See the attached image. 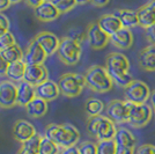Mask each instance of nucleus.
Listing matches in <instances>:
<instances>
[{"label":"nucleus","instance_id":"f257e3e1","mask_svg":"<svg viewBox=\"0 0 155 154\" xmlns=\"http://www.w3.org/2000/svg\"><path fill=\"white\" fill-rule=\"evenodd\" d=\"M44 137L54 141L61 148L73 147L80 140V132L72 124H49L44 131Z\"/></svg>","mask_w":155,"mask_h":154},{"label":"nucleus","instance_id":"f03ea898","mask_svg":"<svg viewBox=\"0 0 155 154\" xmlns=\"http://www.w3.org/2000/svg\"><path fill=\"white\" fill-rule=\"evenodd\" d=\"M84 77L87 87L98 94L108 93L114 87V81L109 75L107 69L103 66L93 65L87 70Z\"/></svg>","mask_w":155,"mask_h":154},{"label":"nucleus","instance_id":"7ed1b4c3","mask_svg":"<svg viewBox=\"0 0 155 154\" xmlns=\"http://www.w3.org/2000/svg\"><path fill=\"white\" fill-rule=\"evenodd\" d=\"M60 93L66 97L79 96L82 89L87 86L86 77L79 73H65L59 78L57 82Z\"/></svg>","mask_w":155,"mask_h":154},{"label":"nucleus","instance_id":"20e7f679","mask_svg":"<svg viewBox=\"0 0 155 154\" xmlns=\"http://www.w3.org/2000/svg\"><path fill=\"white\" fill-rule=\"evenodd\" d=\"M81 45L74 42L73 39L68 38L67 36H65L60 39V44L58 48V57L59 59L64 63L65 65H75L80 62L81 58Z\"/></svg>","mask_w":155,"mask_h":154},{"label":"nucleus","instance_id":"39448f33","mask_svg":"<svg viewBox=\"0 0 155 154\" xmlns=\"http://www.w3.org/2000/svg\"><path fill=\"white\" fill-rule=\"evenodd\" d=\"M153 117V109L147 103L134 104L130 102L129 109V123L132 128L141 129L146 126Z\"/></svg>","mask_w":155,"mask_h":154},{"label":"nucleus","instance_id":"423d86ee","mask_svg":"<svg viewBox=\"0 0 155 154\" xmlns=\"http://www.w3.org/2000/svg\"><path fill=\"white\" fill-rule=\"evenodd\" d=\"M124 89H125L124 94H125L126 101L134 103V104L146 103L149 100L150 94H152L148 85L141 80H136V79Z\"/></svg>","mask_w":155,"mask_h":154},{"label":"nucleus","instance_id":"0eeeda50","mask_svg":"<svg viewBox=\"0 0 155 154\" xmlns=\"http://www.w3.org/2000/svg\"><path fill=\"white\" fill-rule=\"evenodd\" d=\"M129 101L122 100H112L105 108L107 117L110 118L115 124H123L129 121Z\"/></svg>","mask_w":155,"mask_h":154},{"label":"nucleus","instance_id":"6e6552de","mask_svg":"<svg viewBox=\"0 0 155 154\" xmlns=\"http://www.w3.org/2000/svg\"><path fill=\"white\" fill-rule=\"evenodd\" d=\"M87 42L93 50H102L110 42V36L97 22H91L87 26Z\"/></svg>","mask_w":155,"mask_h":154},{"label":"nucleus","instance_id":"1a4fd4ad","mask_svg":"<svg viewBox=\"0 0 155 154\" xmlns=\"http://www.w3.org/2000/svg\"><path fill=\"white\" fill-rule=\"evenodd\" d=\"M105 69L110 77H114L120 73L129 72L130 60L124 53L120 52H111L105 60Z\"/></svg>","mask_w":155,"mask_h":154},{"label":"nucleus","instance_id":"9d476101","mask_svg":"<svg viewBox=\"0 0 155 154\" xmlns=\"http://www.w3.org/2000/svg\"><path fill=\"white\" fill-rule=\"evenodd\" d=\"M18 104V86L11 80L0 82V108L9 109Z\"/></svg>","mask_w":155,"mask_h":154},{"label":"nucleus","instance_id":"9b49d317","mask_svg":"<svg viewBox=\"0 0 155 154\" xmlns=\"http://www.w3.org/2000/svg\"><path fill=\"white\" fill-rule=\"evenodd\" d=\"M48 55L42 49V46L37 43L35 38L31 39V42L27 46L25 55H23V62L27 65H42L45 62Z\"/></svg>","mask_w":155,"mask_h":154},{"label":"nucleus","instance_id":"f8f14e48","mask_svg":"<svg viewBox=\"0 0 155 154\" xmlns=\"http://www.w3.org/2000/svg\"><path fill=\"white\" fill-rule=\"evenodd\" d=\"M34 14L41 22H51L58 19L60 12L51 0H44L41 5L34 8Z\"/></svg>","mask_w":155,"mask_h":154},{"label":"nucleus","instance_id":"ddd939ff","mask_svg":"<svg viewBox=\"0 0 155 154\" xmlns=\"http://www.w3.org/2000/svg\"><path fill=\"white\" fill-rule=\"evenodd\" d=\"M49 73H48V69L44 65H27L26 73H25V78L23 81H26L28 84L32 85V86H38L42 82H44L48 80Z\"/></svg>","mask_w":155,"mask_h":154},{"label":"nucleus","instance_id":"4468645a","mask_svg":"<svg viewBox=\"0 0 155 154\" xmlns=\"http://www.w3.org/2000/svg\"><path fill=\"white\" fill-rule=\"evenodd\" d=\"M35 93H36V97H39L46 102H51V101L57 100L59 95L61 94L58 84L52 80H49V79L38 86H36Z\"/></svg>","mask_w":155,"mask_h":154},{"label":"nucleus","instance_id":"2eb2a0df","mask_svg":"<svg viewBox=\"0 0 155 154\" xmlns=\"http://www.w3.org/2000/svg\"><path fill=\"white\" fill-rule=\"evenodd\" d=\"M35 39L42 46V49L45 51L48 56H52L58 51L60 39L54 34L50 32H41L35 36Z\"/></svg>","mask_w":155,"mask_h":154},{"label":"nucleus","instance_id":"dca6fc26","mask_svg":"<svg viewBox=\"0 0 155 154\" xmlns=\"http://www.w3.org/2000/svg\"><path fill=\"white\" fill-rule=\"evenodd\" d=\"M36 129L30 122L25 121V119H19L16 121L13 126V137L16 141L23 144L25 141L30 139L31 137L36 135Z\"/></svg>","mask_w":155,"mask_h":154},{"label":"nucleus","instance_id":"f3484780","mask_svg":"<svg viewBox=\"0 0 155 154\" xmlns=\"http://www.w3.org/2000/svg\"><path fill=\"white\" fill-rule=\"evenodd\" d=\"M110 42L120 50H127L134 43V36L131 29L122 28L120 30L110 36Z\"/></svg>","mask_w":155,"mask_h":154},{"label":"nucleus","instance_id":"a211bd4d","mask_svg":"<svg viewBox=\"0 0 155 154\" xmlns=\"http://www.w3.org/2000/svg\"><path fill=\"white\" fill-rule=\"evenodd\" d=\"M138 64L146 72L155 71V45H148L139 52Z\"/></svg>","mask_w":155,"mask_h":154},{"label":"nucleus","instance_id":"6ab92c4d","mask_svg":"<svg viewBox=\"0 0 155 154\" xmlns=\"http://www.w3.org/2000/svg\"><path fill=\"white\" fill-rule=\"evenodd\" d=\"M98 26L102 28V30L105 32L109 36L114 35L115 32L120 30L123 26L120 20L117 18L115 14H103L97 20Z\"/></svg>","mask_w":155,"mask_h":154},{"label":"nucleus","instance_id":"aec40b11","mask_svg":"<svg viewBox=\"0 0 155 154\" xmlns=\"http://www.w3.org/2000/svg\"><path fill=\"white\" fill-rule=\"evenodd\" d=\"M117 133V128L116 124L112 122L110 118H108L107 116H103L100 128L97 131L96 139L98 141L102 140H112L115 139V136Z\"/></svg>","mask_w":155,"mask_h":154},{"label":"nucleus","instance_id":"412c9836","mask_svg":"<svg viewBox=\"0 0 155 154\" xmlns=\"http://www.w3.org/2000/svg\"><path fill=\"white\" fill-rule=\"evenodd\" d=\"M36 97L35 86L28 84L26 81H21L18 85V105L26 107L28 103Z\"/></svg>","mask_w":155,"mask_h":154},{"label":"nucleus","instance_id":"4be33fe9","mask_svg":"<svg viewBox=\"0 0 155 154\" xmlns=\"http://www.w3.org/2000/svg\"><path fill=\"white\" fill-rule=\"evenodd\" d=\"M137 15H138L139 27L143 29H147L150 26L155 25V11L149 4H146L140 8H138Z\"/></svg>","mask_w":155,"mask_h":154},{"label":"nucleus","instance_id":"5701e85b","mask_svg":"<svg viewBox=\"0 0 155 154\" xmlns=\"http://www.w3.org/2000/svg\"><path fill=\"white\" fill-rule=\"evenodd\" d=\"M48 103L46 101L39 99V97H35L32 101L28 103L26 105L27 114L31 118H41L46 114L48 111Z\"/></svg>","mask_w":155,"mask_h":154},{"label":"nucleus","instance_id":"b1692460","mask_svg":"<svg viewBox=\"0 0 155 154\" xmlns=\"http://www.w3.org/2000/svg\"><path fill=\"white\" fill-rule=\"evenodd\" d=\"M118 19L120 20L122 22V26L123 28L126 29H131V28H134V27L139 26V21H138V15H137V11H132V9H119L115 12Z\"/></svg>","mask_w":155,"mask_h":154},{"label":"nucleus","instance_id":"393cba45","mask_svg":"<svg viewBox=\"0 0 155 154\" xmlns=\"http://www.w3.org/2000/svg\"><path fill=\"white\" fill-rule=\"evenodd\" d=\"M26 69L27 64L23 60L9 64L6 72V77L8 78V80H11L13 82H21L23 80V78H25Z\"/></svg>","mask_w":155,"mask_h":154},{"label":"nucleus","instance_id":"a878e982","mask_svg":"<svg viewBox=\"0 0 155 154\" xmlns=\"http://www.w3.org/2000/svg\"><path fill=\"white\" fill-rule=\"evenodd\" d=\"M115 141L119 146H125V147L134 148L137 145V138L130 130L125 128L117 129V133L115 136Z\"/></svg>","mask_w":155,"mask_h":154},{"label":"nucleus","instance_id":"bb28decb","mask_svg":"<svg viewBox=\"0 0 155 154\" xmlns=\"http://www.w3.org/2000/svg\"><path fill=\"white\" fill-rule=\"evenodd\" d=\"M1 56L4 57V59L6 60L8 64H13V63H16V62H20L23 59V55H25V51L21 49V46L18 44H14L9 48H7L5 50L0 51Z\"/></svg>","mask_w":155,"mask_h":154},{"label":"nucleus","instance_id":"cd10ccee","mask_svg":"<svg viewBox=\"0 0 155 154\" xmlns=\"http://www.w3.org/2000/svg\"><path fill=\"white\" fill-rule=\"evenodd\" d=\"M104 109H105L104 103L96 97H89L84 104V110H86V114L88 117L101 115L104 111Z\"/></svg>","mask_w":155,"mask_h":154},{"label":"nucleus","instance_id":"c85d7f7f","mask_svg":"<svg viewBox=\"0 0 155 154\" xmlns=\"http://www.w3.org/2000/svg\"><path fill=\"white\" fill-rule=\"evenodd\" d=\"M61 147L54 141L48 139L46 137L42 138L41 146L38 149V154H60Z\"/></svg>","mask_w":155,"mask_h":154},{"label":"nucleus","instance_id":"c756f323","mask_svg":"<svg viewBox=\"0 0 155 154\" xmlns=\"http://www.w3.org/2000/svg\"><path fill=\"white\" fill-rule=\"evenodd\" d=\"M67 37L81 45L84 39H87V29H81L80 27H72L67 32Z\"/></svg>","mask_w":155,"mask_h":154},{"label":"nucleus","instance_id":"7c9ffc66","mask_svg":"<svg viewBox=\"0 0 155 154\" xmlns=\"http://www.w3.org/2000/svg\"><path fill=\"white\" fill-rule=\"evenodd\" d=\"M117 144L115 139L97 142V154H116Z\"/></svg>","mask_w":155,"mask_h":154},{"label":"nucleus","instance_id":"2f4dec72","mask_svg":"<svg viewBox=\"0 0 155 154\" xmlns=\"http://www.w3.org/2000/svg\"><path fill=\"white\" fill-rule=\"evenodd\" d=\"M114 84H116L117 86L122 87V88H126L134 79H133V75L130 73V72H125V73H120V74H117V75H114L111 77Z\"/></svg>","mask_w":155,"mask_h":154},{"label":"nucleus","instance_id":"473e14b6","mask_svg":"<svg viewBox=\"0 0 155 154\" xmlns=\"http://www.w3.org/2000/svg\"><path fill=\"white\" fill-rule=\"evenodd\" d=\"M102 118H103V115L88 117V121H87V131H88V133L91 137H95L96 138L97 131H98V128H100V124H101Z\"/></svg>","mask_w":155,"mask_h":154},{"label":"nucleus","instance_id":"72a5a7b5","mask_svg":"<svg viewBox=\"0 0 155 154\" xmlns=\"http://www.w3.org/2000/svg\"><path fill=\"white\" fill-rule=\"evenodd\" d=\"M51 1L53 2V5L58 8L60 14L67 13L77 6L75 0H51Z\"/></svg>","mask_w":155,"mask_h":154},{"label":"nucleus","instance_id":"f704fd0d","mask_svg":"<svg viewBox=\"0 0 155 154\" xmlns=\"http://www.w3.org/2000/svg\"><path fill=\"white\" fill-rule=\"evenodd\" d=\"M42 138H43L42 136H39L36 133V135L34 136V137H31L30 139H28L27 141H25V142L22 144V147L27 148V149H29V151H32V152H35V153H38Z\"/></svg>","mask_w":155,"mask_h":154},{"label":"nucleus","instance_id":"c9c22d12","mask_svg":"<svg viewBox=\"0 0 155 154\" xmlns=\"http://www.w3.org/2000/svg\"><path fill=\"white\" fill-rule=\"evenodd\" d=\"M78 149L80 154H97V144L91 140L82 141L78 146Z\"/></svg>","mask_w":155,"mask_h":154},{"label":"nucleus","instance_id":"e433bc0d","mask_svg":"<svg viewBox=\"0 0 155 154\" xmlns=\"http://www.w3.org/2000/svg\"><path fill=\"white\" fill-rule=\"evenodd\" d=\"M14 44H16V41H15L14 35L11 32H7L6 34L0 36V51H2V50H5V49Z\"/></svg>","mask_w":155,"mask_h":154},{"label":"nucleus","instance_id":"4c0bfd02","mask_svg":"<svg viewBox=\"0 0 155 154\" xmlns=\"http://www.w3.org/2000/svg\"><path fill=\"white\" fill-rule=\"evenodd\" d=\"M9 27H11V23L8 18L2 13H0V36L9 32Z\"/></svg>","mask_w":155,"mask_h":154},{"label":"nucleus","instance_id":"58836bf2","mask_svg":"<svg viewBox=\"0 0 155 154\" xmlns=\"http://www.w3.org/2000/svg\"><path fill=\"white\" fill-rule=\"evenodd\" d=\"M145 37L150 45H155V25L145 29Z\"/></svg>","mask_w":155,"mask_h":154},{"label":"nucleus","instance_id":"ea45409f","mask_svg":"<svg viewBox=\"0 0 155 154\" xmlns=\"http://www.w3.org/2000/svg\"><path fill=\"white\" fill-rule=\"evenodd\" d=\"M136 154H155V146L152 144H143L137 149Z\"/></svg>","mask_w":155,"mask_h":154},{"label":"nucleus","instance_id":"a19ab883","mask_svg":"<svg viewBox=\"0 0 155 154\" xmlns=\"http://www.w3.org/2000/svg\"><path fill=\"white\" fill-rule=\"evenodd\" d=\"M136 151L132 147H125V146H119L117 145L116 148V154H134Z\"/></svg>","mask_w":155,"mask_h":154},{"label":"nucleus","instance_id":"79ce46f5","mask_svg":"<svg viewBox=\"0 0 155 154\" xmlns=\"http://www.w3.org/2000/svg\"><path fill=\"white\" fill-rule=\"evenodd\" d=\"M8 63L4 59V57L0 53V75H6L7 69H8Z\"/></svg>","mask_w":155,"mask_h":154},{"label":"nucleus","instance_id":"37998d69","mask_svg":"<svg viewBox=\"0 0 155 154\" xmlns=\"http://www.w3.org/2000/svg\"><path fill=\"white\" fill-rule=\"evenodd\" d=\"M60 154H80L78 146H73V147H67V148H61Z\"/></svg>","mask_w":155,"mask_h":154},{"label":"nucleus","instance_id":"c03bdc74","mask_svg":"<svg viewBox=\"0 0 155 154\" xmlns=\"http://www.w3.org/2000/svg\"><path fill=\"white\" fill-rule=\"evenodd\" d=\"M110 0H89V2H91L94 6L96 7H103L105 5H108L109 4Z\"/></svg>","mask_w":155,"mask_h":154},{"label":"nucleus","instance_id":"a18cd8bd","mask_svg":"<svg viewBox=\"0 0 155 154\" xmlns=\"http://www.w3.org/2000/svg\"><path fill=\"white\" fill-rule=\"evenodd\" d=\"M27 2V5L28 6H30L31 8H35V7H37L38 5H41L44 0H25Z\"/></svg>","mask_w":155,"mask_h":154},{"label":"nucleus","instance_id":"49530a36","mask_svg":"<svg viewBox=\"0 0 155 154\" xmlns=\"http://www.w3.org/2000/svg\"><path fill=\"white\" fill-rule=\"evenodd\" d=\"M11 5H12V4H11L9 0H0V13H1L2 11L7 9Z\"/></svg>","mask_w":155,"mask_h":154},{"label":"nucleus","instance_id":"de8ad7c7","mask_svg":"<svg viewBox=\"0 0 155 154\" xmlns=\"http://www.w3.org/2000/svg\"><path fill=\"white\" fill-rule=\"evenodd\" d=\"M18 154H38V153H35V152H32V151H29V149H27L25 147H21L18 151Z\"/></svg>","mask_w":155,"mask_h":154},{"label":"nucleus","instance_id":"09e8293b","mask_svg":"<svg viewBox=\"0 0 155 154\" xmlns=\"http://www.w3.org/2000/svg\"><path fill=\"white\" fill-rule=\"evenodd\" d=\"M149 100H150V102H152V107H153V109H154V111H155V89L152 92Z\"/></svg>","mask_w":155,"mask_h":154},{"label":"nucleus","instance_id":"8fccbe9b","mask_svg":"<svg viewBox=\"0 0 155 154\" xmlns=\"http://www.w3.org/2000/svg\"><path fill=\"white\" fill-rule=\"evenodd\" d=\"M75 2H77V5H84V4L89 2V0H75Z\"/></svg>","mask_w":155,"mask_h":154},{"label":"nucleus","instance_id":"3c124183","mask_svg":"<svg viewBox=\"0 0 155 154\" xmlns=\"http://www.w3.org/2000/svg\"><path fill=\"white\" fill-rule=\"evenodd\" d=\"M9 1H11V4H12V5H15V4H19V2H21L22 0H9Z\"/></svg>","mask_w":155,"mask_h":154},{"label":"nucleus","instance_id":"603ef678","mask_svg":"<svg viewBox=\"0 0 155 154\" xmlns=\"http://www.w3.org/2000/svg\"><path fill=\"white\" fill-rule=\"evenodd\" d=\"M148 4H149V5H150L152 7H153V8H154V11H155V0H150V1H149Z\"/></svg>","mask_w":155,"mask_h":154},{"label":"nucleus","instance_id":"864d4df0","mask_svg":"<svg viewBox=\"0 0 155 154\" xmlns=\"http://www.w3.org/2000/svg\"><path fill=\"white\" fill-rule=\"evenodd\" d=\"M154 114H155V111H154Z\"/></svg>","mask_w":155,"mask_h":154}]
</instances>
